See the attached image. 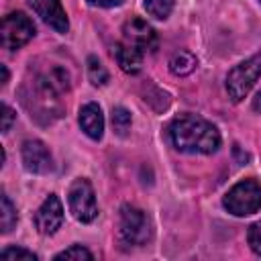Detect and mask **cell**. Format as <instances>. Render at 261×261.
Wrapping results in <instances>:
<instances>
[{
	"mask_svg": "<svg viewBox=\"0 0 261 261\" xmlns=\"http://www.w3.org/2000/svg\"><path fill=\"white\" fill-rule=\"evenodd\" d=\"M169 141L177 151L184 153H214L220 147V133L218 128L202 116L196 114H179L175 116L169 126Z\"/></svg>",
	"mask_w": 261,
	"mask_h": 261,
	"instance_id": "cell-1",
	"label": "cell"
},
{
	"mask_svg": "<svg viewBox=\"0 0 261 261\" xmlns=\"http://www.w3.org/2000/svg\"><path fill=\"white\" fill-rule=\"evenodd\" d=\"M222 206L232 216H249L261 208V184L253 177L234 184L222 198Z\"/></svg>",
	"mask_w": 261,
	"mask_h": 261,
	"instance_id": "cell-2",
	"label": "cell"
},
{
	"mask_svg": "<svg viewBox=\"0 0 261 261\" xmlns=\"http://www.w3.org/2000/svg\"><path fill=\"white\" fill-rule=\"evenodd\" d=\"M261 75V51L234 65L226 75V92L232 102H241Z\"/></svg>",
	"mask_w": 261,
	"mask_h": 261,
	"instance_id": "cell-3",
	"label": "cell"
},
{
	"mask_svg": "<svg viewBox=\"0 0 261 261\" xmlns=\"http://www.w3.org/2000/svg\"><path fill=\"white\" fill-rule=\"evenodd\" d=\"M120 241L130 247H141L151 239V224L147 214L130 204H124L120 208Z\"/></svg>",
	"mask_w": 261,
	"mask_h": 261,
	"instance_id": "cell-4",
	"label": "cell"
},
{
	"mask_svg": "<svg viewBox=\"0 0 261 261\" xmlns=\"http://www.w3.org/2000/svg\"><path fill=\"white\" fill-rule=\"evenodd\" d=\"M33 37H35V24H33V20L22 10L8 12L2 18L0 43H2L4 49L16 51V49L24 47Z\"/></svg>",
	"mask_w": 261,
	"mask_h": 261,
	"instance_id": "cell-5",
	"label": "cell"
},
{
	"mask_svg": "<svg viewBox=\"0 0 261 261\" xmlns=\"http://www.w3.org/2000/svg\"><path fill=\"white\" fill-rule=\"evenodd\" d=\"M67 204L69 212L80 222H92L98 216V204L92 184L86 177H77L67 192Z\"/></svg>",
	"mask_w": 261,
	"mask_h": 261,
	"instance_id": "cell-6",
	"label": "cell"
},
{
	"mask_svg": "<svg viewBox=\"0 0 261 261\" xmlns=\"http://www.w3.org/2000/svg\"><path fill=\"white\" fill-rule=\"evenodd\" d=\"M122 35H124V41L141 51H155L159 41H157V33L155 29L141 16H133L124 22L122 27Z\"/></svg>",
	"mask_w": 261,
	"mask_h": 261,
	"instance_id": "cell-7",
	"label": "cell"
},
{
	"mask_svg": "<svg viewBox=\"0 0 261 261\" xmlns=\"http://www.w3.org/2000/svg\"><path fill=\"white\" fill-rule=\"evenodd\" d=\"M63 224V204L55 194H49L35 212V226L41 234H53Z\"/></svg>",
	"mask_w": 261,
	"mask_h": 261,
	"instance_id": "cell-8",
	"label": "cell"
},
{
	"mask_svg": "<svg viewBox=\"0 0 261 261\" xmlns=\"http://www.w3.org/2000/svg\"><path fill=\"white\" fill-rule=\"evenodd\" d=\"M24 169L31 173H49L53 169V157L47 149V145L39 139H29L22 143L20 149Z\"/></svg>",
	"mask_w": 261,
	"mask_h": 261,
	"instance_id": "cell-9",
	"label": "cell"
},
{
	"mask_svg": "<svg viewBox=\"0 0 261 261\" xmlns=\"http://www.w3.org/2000/svg\"><path fill=\"white\" fill-rule=\"evenodd\" d=\"M27 2L37 12V16H41V20L47 22L53 31H57L61 35L67 33L69 20H67V14H65L61 0H27Z\"/></svg>",
	"mask_w": 261,
	"mask_h": 261,
	"instance_id": "cell-10",
	"label": "cell"
},
{
	"mask_svg": "<svg viewBox=\"0 0 261 261\" xmlns=\"http://www.w3.org/2000/svg\"><path fill=\"white\" fill-rule=\"evenodd\" d=\"M80 126L82 130L94 139V141H100L102 135H104V114H102V108L96 104V102H88L80 108Z\"/></svg>",
	"mask_w": 261,
	"mask_h": 261,
	"instance_id": "cell-11",
	"label": "cell"
},
{
	"mask_svg": "<svg viewBox=\"0 0 261 261\" xmlns=\"http://www.w3.org/2000/svg\"><path fill=\"white\" fill-rule=\"evenodd\" d=\"M112 55L118 63V67L124 71V73H139L141 67H143V51L128 45L126 41L124 43H116L112 47Z\"/></svg>",
	"mask_w": 261,
	"mask_h": 261,
	"instance_id": "cell-12",
	"label": "cell"
},
{
	"mask_svg": "<svg viewBox=\"0 0 261 261\" xmlns=\"http://www.w3.org/2000/svg\"><path fill=\"white\" fill-rule=\"evenodd\" d=\"M196 65H198V59H196V55L190 53V51H177V53H173L171 59H169V69H171V73H173V75H179V77L190 75V73L196 69Z\"/></svg>",
	"mask_w": 261,
	"mask_h": 261,
	"instance_id": "cell-13",
	"label": "cell"
},
{
	"mask_svg": "<svg viewBox=\"0 0 261 261\" xmlns=\"http://www.w3.org/2000/svg\"><path fill=\"white\" fill-rule=\"evenodd\" d=\"M16 220H18V214H16L14 204L10 202V198L6 194H2V198H0V226H2V232H10L16 226Z\"/></svg>",
	"mask_w": 261,
	"mask_h": 261,
	"instance_id": "cell-14",
	"label": "cell"
},
{
	"mask_svg": "<svg viewBox=\"0 0 261 261\" xmlns=\"http://www.w3.org/2000/svg\"><path fill=\"white\" fill-rule=\"evenodd\" d=\"M143 6L149 16L157 20H165L173 10V0H143Z\"/></svg>",
	"mask_w": 261,
	"mask_h": 261,
	"instance_id": "cell-15",
	"label": "cell"
},
{
	"mask_svg": "<svg viewBox=\"0 0 261 261\" xmlns=\"http://www.w3.org/2000/svg\"><path fill=\"white\" fill-rule=\"evenodd\" d=\"M86 63H88V77H90V82L94 86H104L108 82V71L102 65V61L96 55H90Z\"/></svg>",
	"mask_w": 261,
	"mask_h": 261,
	"instance_id": "cell-16",
	"label": "cell"
},
{
	"mask_svg": "<svg viewBox=\"0 0 261 261\" xmlns=\"http://www.w3.org/2000/svg\"><path fill=\"white\" fill-rule=\"evenodd\" d=\"M110 118H112V128H114V133H116L118 137H124V135L128 133V128H130V112H128L126 108H122V106H114Z\"/></svg>",
	"mask_w": 261,
	"mask_h": 261,
	"instance_id": "cell-17",
	"label": "cell"
},
{
	"mask_svg": "<svg viewBox=\"0 0 261 261\" xmlns=\"http://www.w3.org/2000/svg\"><path fill=\"white\" fill-rule=\"evenodd\" d=\"M0 259H4V261H37V255L22 247H6L0 253Z\"/></svg>",
	"mask_w": 261,
	"mask_h": 261,
	"instance_id": "cell-18",
	"label": "cell"
},
{
	"mask_svg": "<svg viewBox=\"0 0 261 261\" xmlns=\"http://www.w3.org/2000/svg\"><path fill=\"white\" fill-rule=\"evenodd\" d=\"M55 259L59 261V259H77V261H82V259H94V255L86 249V247H82V245H71V247H67L65 251H61V253H57L55 255Z\"/></svg>",
	"mask_w": 261,
	"mask_h": 261,
	"instance_id": "cell-19",
	"label": "cell"
},
{
	"mask_svg": "<svg viewBox=\"0 0 261 261\" xmlns=\"http://www.w3.org/2000/svg\"><path fill=\"white\" fill-rule=\"evenodd\" d=\"M247 241H249V247H251L257 255H261V220H257V222H253V224L249 226V230H247Z\"/></svg>",
	"mask_w": 261,
	"mask_h": 261,
	"instance_id": "cell-20",
	"label": "cell"
},
{
	"mask_svg": "<svg viewBox=\"0 0 261 261\" xmlns=\"http://www.w3.org/2000/svg\"><path fill=\"white\" fill-rule=\"evenodd\" d=\"M14 116H16L14 110H12L8 104H2V133H8V130H10Z\"/></svg>",
	"mask_w": 261,
	"mask_h": 261,
	"instance_id": "cell-21",
	"label": "cell"
},
{
	"mask_svg": "<svg viewBox=\"0 0 261 261\" xmlns=\"http://www.w3.org/2000/svg\"><path fill=\"white\" fill-rule=\"evenodd\" d=\"M122 0H88V4L92 6H102V8H112V6H118Z\"/></svg>",
	"mask_w": 261,
	"mask_h": 261,
	"instance_id": "cell-22",
	"label": "cell"
},
{
	"mask_svg": "<svg viewBox=\"0 0 261 261\" xmlns=\"http://www.w3.org/2000/svg\"><path fill=\"white\" fill-rule=\"evenodd\" d=\"M253 110L255 112H261V90L255 94V98H253Z\"/></svg>",
	"mask_w": 261,
	"mask_h": 261,
	"instance_id": "cell-23",
	"label": "cell"
},
{
	"mask_svg": "<svg viewBox=\"0 0 261 261\" xmlns=\"http://www.w3.org/2000/svg\"><path fill=\"white\" fill-rule=\"evenodd\" d=\"M0 71H2V86H6L8 84V69H6V65H0Z\"/></svg>",
	"mask_w": 261,
	"mask_h": 261,
	"instance_id": "cell-24",
	"label": "cell"
},
{
	"mask_svg": "<svg viewBox=\"0 0 261 261\" xmlns=\"http://www.w3.org/2000/svg\"><path fill=\"white\" fill-rule=\"evenodd\" d=\"M259 2H261V0H259Z\"/></svg>",
	"mask_w": 261,
	"mask_h": 261,
	"instance_id": "cell-25",
	"label": "cell"
}]
</instances>
